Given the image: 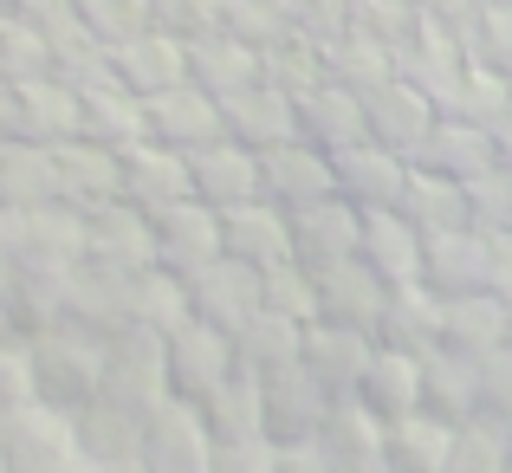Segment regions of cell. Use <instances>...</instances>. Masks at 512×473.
<instances>
[{
    "instance_id": "20",
    "label": "cell",
    "mask_w": 512,
    "mask_h": 473,
    "mask_svg": "<svg viewBox=\"0 0 512 473\" xmlns=\"http://www.w3.org/2000/svg\"><path fill=\"white\" fill-rule=\"evenodd\" d=\"M487 59H506L512 72V13H487Z\"/></svg>"
},
{
    "instance_id": "7",
    "label": "cell",
    "mask_w": 512,
    "mask_h": 473,
    "mask_svg": "<svg viewBox=\"0 0 512 473\" xmlns=\"http://www.w3.org/2000/svg\"><path fill=\"white\" fill-rule=\"evenodd\" d=\"M312 273V292H318V305H325L331 318H376L383 312V292H376V273L350 253V260H331V266H305Z\"/></svg>"
},
{
    "instance_id": "6",
    "label": "cell",
    "mask_w": 512,
    "mask_h": 473,
    "mask_svg": "<svg viewBox=\"0 0 512 473\" xmlns=\"http://www.w3.org/2000/svg\"><path fill=\"white\" fill-rule=\"evenodd\" d=\"M260 182L273 188L279 201H299V208L338 195V169H331L325 156H312V150H292V143H279V150L260 162Z\"/></svg>"
},
{
    "instance_id": "9",
    "label": "cell",
    "mask_w": 512,
    "mask_h": 473,
    "mask_svg": "<svg viewBox=\"0 0 512 473\" xmlns=\"http://www.w3.org/2000/svg\"><path fill=\"white\" fill-rule=\"evenodd\" d=\"M506 324H512V305H500L493 292H454L448 305H441V331H448V344L461 350H493L506 344Z\"/></svg>"
},
{
    "instance_id": "1",
    "label": "cell",
    "mask_w": 512,
    "mask_h": 473,
    "mask_svg": "<svg viewBox=\"0 0 512 473\" xmlns=\"http://www.w3.org/2000/svg\"><path fill=\"white\" fill-rule=\"evenodd\" d=\"M357 260L389 286H415L422 279V240H415L402 208H363L357 221Z\"/></svg>"
},
{
    "instance_id": "15",
    "label": "cell",
    "mask_w": 512,
    "mask_h": 473,
    "mask_svg": "<svg viewBox=\"0 0 512 473\" xmlns=\"http://www.w3.org/2000/svg\"><path fill=\"white\" fill-rule=\"evenodd\" d=\"M409 221H428V227H441V221H454V208H461V195H454V182H435V175H409V188H402V201H396Z\"/></svg>"
},
{
    "instance_id": "3",
    "label": "cell",
    "mask_w": 512,
    "mask_h": 473,
    "mask_svg": "<svg viewBox=\"0 0 512 473\" xmlns=\"http://www.w3.org/2000/svg\"><path fill=\"white\" fill-rule=\"evenodd\" d=\"M363 130H370V143H383V150H422L428 130H435V117H428V98L415 85H376L363 91Z\"/></svg>"
},
{
    "instance_id": "8",
    "label": "cell",
    "mask_w": 512,
    "mask_h": 473,
    "mask_svg": "<svg viewBox=\"0 0 512 473\" xmlns=\"http://www.w3.org/2000/svg\"><path fill=\"white\" fill-rule=\"evenodd\" d=\"M299 130L318 143V150H350V143H363L370 130H363V98H350V91L338 85H325V91H312V98L299 104Z\"/></svg>"
},
{
    "instance_id": "16",
    "label": "cell",
    "mask_w": 512,
    "mask_h": 473,
    "mask_svg": "<svg viewBox=\"0 0 512 473\" xmlns=\"http://www.w3.org/2000/svg\"><path fill=\"white\" fill-rule=\"evenodd\" d=\"M415 363H402V357H376L370 363V396L383 402V409H409L415 402Z\"/></svg>"
},
{
    "instance_id": "4",
    "label": "cell",
    "mask_w": 512,
    "mask_h": 473,
    "mask_svg": "<svg viewBox=\"0 0 512 473\" xmlns=\"http://www.w3.org/2000/svg\"><path fill=\"white\" fill-rule=\"evenodd\" d=\"M338 188L357 208H396L402 188H409V169H402V156L383 150V143H350L344 162H338Z\"/></svg>"
},
{
    "instance_id": "18",
    "label": "cell",
    "mask_w": 512,
    "mask_h": 473,
    "mask_svg": "<svg viewBox=\"0 0 512 473\" xmlns=\"http://www.w3.org/2000/svg\"><path fill=\"white\" fill-rule=\"evenodd\" d=\"M474 376H480V389H487L493 402H512V350L506 344L480 350V357H474Z\"/></svg>"
},
{
    "instance_id": "19",
    "label": "cell",
    "mask_w": 512,
    "mask_h": 473,
    "mask_svg": "<svg viewBox=\"0 0 512 473\" xmlns=\"http://www.w3.org/2000/svg\"><path fill=\"white\" fill-rule=\"evenodd\" d=\"M163 130H175V137H208V130H214V117H208V104L175 98L169 111H163Z\"/></svg>"
},
{
    "instance_id": "13",
    "label": "cell",
    "mask_w": 512,
    "mask_h": 473,
    "mask_svg": "<svg viewBox=\"0 0 512 473\" xmlns=\"http://www.w3.org/2000/svg\"><path fill=\"white\" fill-rule=\"evenodd\" d=\"M195 182H201V195H214V201H247V188L260 182V169L247 162V150H208L201 169H195Z\"/></svg>"
},
{
    "instance_id": "5",
    "label": "cell",
    "mask_w": 512,
    "mask_h": 473,
    "mask_svg": "<svg viewBox=\"0 0 512 473\" xmlns=\"http://www.w3.org/2000/svg\"><path fill=\"white\" fill-rule=\"evenodd\" d=\"M357 221L350 201H312L292 227V260L299 266H331V260H350L357 253Z\"/></svg>"
},
{
    "instance_id": "2",
    "label": "cell",
    "mask_w": 512,
    "mask_h": 473,
    "mask_svg": "<svg viewBox=\"0 0 512 473\" xmlns=\"http://www.w3.org/2000/svg\"><path fill=\"white\" fill-rule=\"evenodd\" d=\"M422 279L435 292H480L493 279V240H474V234H461V227H428Z\"/></svg>"
},
{
    "instance_id": "14",
    "label": "cell",
    "mask_w": 512,
    "mask_h": 473,
    "mask_svg": "<svg viewBox=\"0 0 512 473\" xmlns=\"http://www.w3.org/2000/svg\"><path fill=\"white\" fill-rule=\"evenodd\" d=\"M214 286L201 292V305H208L221 324H247L253 318V266H214Z\"/></svg>"
},
{
    "instance_id": "21",
    "label": "cell",
    "mask_w": 512,
    "mask_h": 473,
    "mask_svg": "<svg viewBox=\"0 0 512 473\" xmlns=\"http://www.w3.org/2000/svg\"><path fill=\"white\" fill-rule=\"evenodd\" d=\"M487 286H506V305H512V240H493V279Z\"/></svg>"
},
{
    "instance_id": "17",
    "label": "cell",
    "mask_w": 512,
    "mask_h": 473,
    "mask_svg": "<svg viewBox=\"0 0 512 473\" xmlns=\"http://www.w3.org/2000/svg\"><path fill=\"white\" fill-rule=\"evenodd\" d=\"M214 247H221V227H214L208 214H175V221H169V253H182V260H208Z\"/></svg>"
},
{
    "instance_id": "11",
    "label": "cell",
    "mask_w": 512,
    "mask_h": 473,
    "mask_svg": "<svg viewBox=\"0 0 512 473\" xmlns=\"http://www.w3.org/2000/svg\"><path fill=\"white\" fill-rule=\"evenodd\" d=\"M227 240H234V253L247 266H286L292 260V227L279 221L273 208H240L234 227H227Z\"/></svg>"
},
{
    "instance_id": "12",
    "label": "cell",
    "mask_w": 512,
    "mask_h": 473,
    "mask_svg": "<svg viewBox=\"0 0 512 473\" xmlns=\"http://www.w3.org/2000/svg\"><path fill=\"white\" fill-rule=\"evenodd\" d=\"M292 124H299V111H292L279 91H253V98L234 104V130L247 143H266V150H279V143L292 137Z\"/></svg>"
},
{
    "instance_id": "10",
    "label": "cell",
    "mask_w": 512,
    "mask_h": 473,
    "mask_svg": "<svg viewBox=\"0 0 512 473\" xmlns=\"http://www.w3.org/2000/svg\"><path fill=\"white\" fill-rule=\"evenodd\" d=\"M428 162H441L448 175H467V182H480V175H493V137H487V124H435L428 130Z\"/></svg>"
}]
</instances>
